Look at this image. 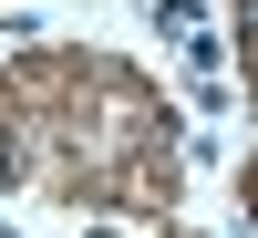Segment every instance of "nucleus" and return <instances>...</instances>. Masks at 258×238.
Here are the masks:
<instances>
[{"instance_id":"obj_1","label":"nucleus","mask_w":258,"mask_h":238,"mask_svg":"<svg viewBox=\"0 0 258 238\" xmlns=\"http://www.w3.org/2000/svg\"><path fill=\"white\" fill-rule=\"evenodd\" d=\"M248 31H258V0H248Z\"/></svg>"}]
</instances>
